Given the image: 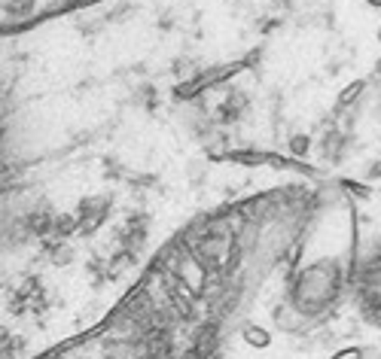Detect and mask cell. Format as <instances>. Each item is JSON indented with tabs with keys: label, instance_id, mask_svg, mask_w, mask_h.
Segmentation results:
<instances>
[{
	"label": "cell",
	"instance_id": "cell-1",
	"mask_svg": "<svg viewBox=\"0 0 381 359\" xmlns=\"http://www.w3.org/2000/svg\"><path fill=\"white\" fill-rule=\"evenodd\" d=\"M107 207H110V201H107V198H86V201L79 204V210H77V229H79L82 234L95 232L98 225L104 222Z\"/></svg>",
	"mask_w": 381,
	"mask_h": 359
},
{
	"label": "cell",
	"instance_id": "cell-2",
	"mask_svg": "<svg viewBox=\"0 0 381 359\" xmlns=\"http://www.w3.org/2000/svg\"><path fill=\"white\" fill-rule=\"evenodd\" d=\"M244 107H247V98L241 95V91H232V95H226V101L220 104V119L223 122H238Z\"/></svg>",
	"mask_w": 381,
	"mask_h": 359
},
{
	"label": "cell",
	"instance_id": "cell-3",
	"mask_svg": "<svg viewBox=\"0 0 381 359\" xmlns=\"http://www.w3.org/2000/svg\"><path fill=\"white\" fill-rule=\"evenodd\" d=\"M293 149H296V152H305V149H308V137H296V140H293Z\"/></svg>",
	"mask_w": 381,
	"mask_h": 359
}]
</instances>
